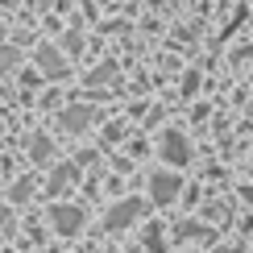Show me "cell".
I'll use <instances>...</instances> for the list:
<instances>
[{
  "label": "cell",
  "instance_id": "obj_1",
  "mask_svg": "<svg viewBox=\"0 0 253 253\" xmlns=\"http://www.w3.org/2000/svg\"><path fill=\"white\" fill-rule=\"evenodd\" d=\"M158 154H162V162H170V166H187V162H191L187 137L178 133V129H166L162 137H158Z\"/></svg>",
  "mask_w": 253,
  "mask_h": 253
},
{
  "label": "cell",
  "instance_id": "obj_2",
  "mask_svg": "<svg viewBox=\"0 0 253 253\" xmlns=\"http://www.w3.org/2000/svg\"><path fill=\"white\" fill-rule=\"evenodd\" d=\"M178 191H183V178H178L174 170H158V174L150 178V199H154L158 208L174 204V199H178Z\"/></svg>",
  "mask_w": 253,
  "mask_h": 253
},
{
  "label": "cell",
  "instance_id": "obj_3",
  "mask_svg": "<svg viewBox=\"0 0 253 253\" xmlns=\"http://www.w3.org/2000/svg\"><path fill=\"white\" fill-rule=\"evenodd\" d=\"M50 224H54L58 237H75L79 228H83V208H75V204H54V208H50Z\"/></svg>",
  "mask_w": 253,
  "mask_h": 253
},
{
  "label": "cell",
  "instance_id": "obj_4",
  "mask_svg": "<svg viewBox=\"0 0 253 253\" xmlns=\"http://www.w3.org/2000/svg\"><path fill=\"white\" fill-rule=\"evenodd\" d=\"M141 212H145L141 199H121V204L104 216V228H112V233H117V228H129L133 220H141Z\"/></svg>",
  "mask_w": 253,
  "mask_h": 253
},
{
  "label": "cell",
  "instance_id": "obj_5",
  "mask_svg": "<svg viewBox=\"0 0 253 253\" xmlns=\"http://www.w3.org/2000/svg\"><path fill=\"white\" fill-rule=\"evenodd\" d=\"M75 183H79V166L75 162H58L54 174H50V183H46V191L50 195H62V191H71Z\"/></svg>",
  "mask_w": 253,
  "mask_h": 253
},
{
  "label": "cell",
  "instance_id": "obj_6",
  "mask_svg": "<svg viewBox=\"0 0 253 253\" xmlns=\"http://www.w3.org/2000/svg\"><path fill=\"white\" fill-rule=\"evenodd\" d=\"M91 125V108H83V104H75V108H67L58 117V129H67V133H83Z\"/></svg>",
  "mask_w": 253,
  "mask_h": 253
},
{
  "label": "cell",
  "instance_id": "obj_7",
  "mask_svg": "<svg viewBox=\"0 0 253 253\" xmlns=\"http://www.w3.org/2000/svg\"><path fill=\"white\" fill-rule=\"evenodd\" d=\"M38 67L46 71L50 79H62V75H67V62H62V54H58L54 46H42V50H38Z\"/></svg>",
  "mask_w": 253,
  "mask_h": 253
},
{
  "label": "cell",
  "instance_id": "obj_8",
  "mask_svg": "<svg viewBox=\"0 0 253 253\" xmlns=\"http://www.w3.org/2000/svg\"><path fill=\"white\" fill-rule=\"evenodd\" d=\"M29 154H34V162H50V158H54V145H50V137H46V133H38L34 141H29Z\"/></svg>",
  "mask_w": 253,
  "mask_h": 253
},
{
  "label": "cell",
  "instance_id": "obj_9",
  "mask_svg": "<svg viewBox=\"0 0 253 253\" xmlns=\"http://www.w3.org/2000/svg\"><path fill=\"white\" fill-rule=\"evenodd\" d=\"M13 67H17V50H13V46H0V75L13 71Z\"/></svg>",
  "mask_w": 253,
  "mask_h": 253
},
{
  "label": "cell",
  "instance_id": "obj_10",
  "mask_svg": "<svg viewBox=\"0 0 253 253\" xmlns=\"http://www.w3.org/2000/svg\"><path fill=\"white\" fill-rule=\"evenodd\" d=\"M108 75H112V62H104V67L96 71V75H91V83H104V79H108Z\"/></svg>",
  "mask_w": 253,
  "mask_h": 253
},
{
  "label": "cell",
  "instance_id": "obj_11",
  "mask_svg": "<svg viewBox=\"0 0 253 253\" xmlns=\"http://www.w3.org/2000/svg\"><path fill=\"white\" fill-rule=\"evenodd\" d=\"M29 187H34L29 178H25V183H17V187H13V199H25V195H29Z\"/></svg>",
  "mask_w": 253,
  "mask_h": 253
},
{
  "label": "cell",
  "instance_id": "obj_12",
  "mask_svg": "<svg viewBox=\"0 0 253 253\" xmlns=\"http://www.w3.org/2000/svg\"><path fill=\"white\" fill-rule=\"evenodd\" d=\"M8 224H13V212H8V208L0 204V228H8Z\"/></svg>",
  "mask_w": 253,
  "mask_h": 253
},
{
  "label": "cell",
  "instance_id": "obj_13",
  "mask_svg": "<svg viewBox=\"0 0 253 253\" xmlns=\"http://www.w3.org/2000/svg\"><path fill=\"white\" fill-rule=\"evenodd\" d=\"M249 170H253V166H249Z\"/></svg>",
  "mask_w": 253,
  "mask_h": 253
}]
</instances>
